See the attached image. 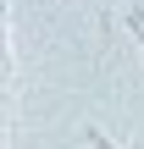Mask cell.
I'll return each instance as SVG.
<instances>
[{
  "instance_id": "2",
  "label": "cell",
  "mask_w": 144,
  "mask_h": 149,
  "mask_svg": "<svg viewBox=\"0 0 144 149\" xmlns=\"http://www.w3.org/2000/svg\"><path fill=\"white\" fill-rule=\"evenodd\" d=\"M139 50H144V39H139Z\"/></svg>"
},
{
  "instance_id": "1",
  "label": "cell",
  "mask_w": 144,
  "mask_h": 149,
  "mask_svg": "<svg viewBox=\"0 0 144 149\" xmlns=\"http://www.w3.org/2000/svg\"><path fill=\"white\" fill-rule=\"evenodd\" d=\"M122 28H128V33H133V39H144V6H133V11H128V17H122Z\"/></svg>"
}]
</instances>
